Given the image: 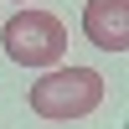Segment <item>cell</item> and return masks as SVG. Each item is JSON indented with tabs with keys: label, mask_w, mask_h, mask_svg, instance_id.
Instances as JSON below:
<instances>
[{
	"label": "cell",
	"mask_w": 129,
	"mask_h": 129,
	"mask_svg": "<svg viewBox=\"0 0 129 129\" xmlns=\"http://www.w3.org/2000/svg\"><path fill=\"white\" fill-rule=\"evenodd\" d=\"M83 36L98 52H129V0H88Z\"/></svg>",
	"instance_id": "3"
},
{
	"label": "cell",
	"mask_w": 129,
	"mask_h": 129,
	"mask_svg": "<svg viewBox=\"0 0 129 129\" xmlns=\"http://www.w3.org/2000/svg\"><path fill=\"white\" fill-rule=\"evenodd\" d=\"M0 47L10 62L21 67H57L67 57V26H62L52 10H16V16L0 26Z\"/></svg>",
	"instance_id": "2"
},
{
	"label": "cell",
	"mask_w": 129,
	"mask_h": 129,
	"mask_svg": "<svg viewBox=\"0 0 129 129\" xmlns=\"http://www.w3.org/2000/svg\"><path fill=\"white\" fill-rule=\"evenodd\" d=\"M31 114L36 119H88L93 109L103 103V78L93 67H57V72H41L26 93Z\"/></svg>",
	"instance_id": "1"
}]
</instances>
